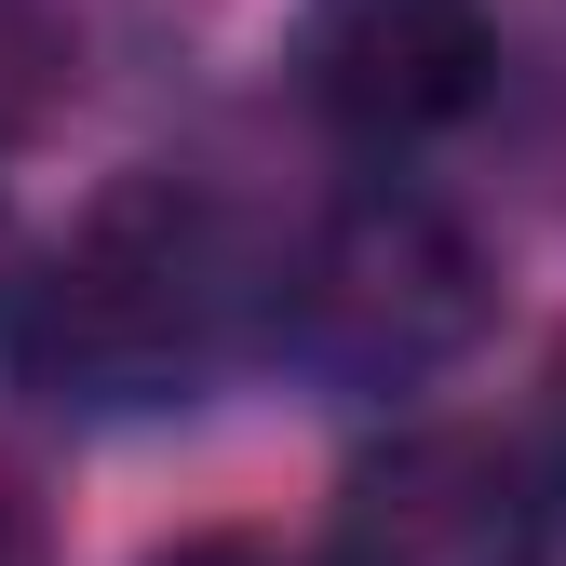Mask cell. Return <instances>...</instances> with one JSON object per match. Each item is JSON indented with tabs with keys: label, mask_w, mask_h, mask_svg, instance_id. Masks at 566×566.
<instances>
[{
	"label": "cell",
	"mask_w": 566,
	"mask_h": 566,
	"mask_svg": "<svg viewBox=\"0 0 566 566\" xmlns=\"http://www.w3.org/2000/svg\"><path fill=\"white\" fill-rule=\"evenodd\" d=\"M337 566H553V472L513 432L418 418L337 485Z\"/></svg>",
	"instance_id": "cell-3"
},
{
	"label": "cell",
	"mask_w": 566,
	"mask_h": 566,
	"mask_svg": "<svg viewBox=\"0 0 566 566\" xmlns=\"http://www.w3.org/2000/svg\"><path fill=\"white\" fill-rule=\"evenodd\" d=\"M539 472H553V500H566V350H553V459Z\"/></svg>",
	"instance_id": "cell-8"
},
{
	"label": "cell",
	"mask_w": 566,
	"mask_h": 566,
	"mask_svg": "<svg viewBox=\"0 0 566 566\" xmlns=\"http://www.w3.org/2000/svg\"><path fill=\"white\" fill-rule=\"evenodd\" d=\"M270 337L324 365L337 391H418L485 337V243L432 189H350L311 217V243L270 283Z\"/></svg>",
	"instance_id": "cell-2"
},
{
	"label": "cell",
	"mask_w": 566,
	"mask_h": 566,
	"mask_svg": "<svg viewBox=\"0 0 566 566\" xmlns=\"http://www.w3.org/2000/svg\"><path fill=\"white\" fill-rule=\"evenodd\" d=\"M163 566H297V553H283V539H243V526H217V539H176Z\"/></svg>",
	"instance_id": "cell-6"
},
{
	"label": "cell",
	"mask_w": 566,
	"mask_h": 566,
	"mask_svg": "<svg viewBox=\"0 0 566 566\" xmlns=\"http://www.w3.org/2000/svg\"><path fill=\"white\" fill-rule=\"evenodd\" d=\"M485 67H500V28H485V0H311L297 28V82L337 135H365V149H418V135H446Z\"/></svg>",
	"instance_id": "cell-4"
},
{
	"label": "cell",
	"mask_w": 566,
	"mask_h": 566,
	"mask_svg": "<svg viewBox=\"0 0 566 566\" xmlns=\"http://www.w3.org/2000/svg\"><path fill=\"white\" fill-rule=\"evenodd\" d=\"M0 566H41V513H28L14 472H0Z\"/></svg>",
	"instance_id": "cell-7"
},
{
	"label": "cell",
	"mask_w": 566,
	"mask_h": 566,
	"mask_svg": "<svg viewBox=\"0 0 566 566\" xmlns=\"http://www.w3.org/2000/svg\"><path fill=\"white\" fill-rule=\"evenodd\" d=\"M256 311H270V283H256L217 189L108 176L67 217V243H41L28 283H14V365L54 405L135 418V405H189L243 350Z\"/></svg>",
	"instance_id": "cell-1"
},
{
	"label": "cell",
	"mask_w": 566,
	"mask_h": 566,
	"mask_svg": "<svg viewBox=\"0 0 566 566\" xmlns=\"http://www.w3.org/2000/svg\"><path fill=\"white\" fill-rule=\"evenodd\" d=\"M67 82H82V14L67 0H0V149H28L67 108Z\"/></svg>",
	"instance_id": "cell-5"
},
{
	"label": "cell",
	"mask_w": 566,
	"mask_h": 566,
	"mask_svg": "<svg viewBox=\"0 0 566 566\" xmlns=\"http://www.w3.org/2000/svg\"><path fill=\"white\" fill-rule=\"evenodd\" d=\"M14 283H28V256L0 243V350H14Z\"/></svg>",
	"instance_id": "cell-9"
}]
</instances>
